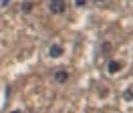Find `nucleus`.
Masks as SVG:
<instances>
[{
  "mask_svg": "<svg viewBox=\"0 0 133 113\" xmlns=\"http://www.w3.org/2000/svg\"><path fill=\"white\" fill-rule=\"evenodd\" d=\"M49 8H50L52 14H61V12H65V10H66V2H65V0H50Z\"/></svg>",
  "mask_w": 133,
  "mask_h": 113,
  "instance_id": "1",
  "label": "nucleus"
},
{
  "mask_svg": "<svg viewBox=\"0 0 133 113\" xmlns=\"http://www.w3.org/2000/svg\"><path fill=\"white\" fill-rule=\"evenodd\" d=\"M63 53H65V51H63V47H61L58 42H55V45H50V47H49V55L52 56V59H58V56H63Z\"/></svg>",
  "mask_w": 133,
  "mask_h": 113,
  "instance_id": "2",
  "label": "nucleus"
},
{
  "mask_svg": "<svg viewBox=\"0 0 133 113\" xmlns=\"http://www.w3.org/2000/svg\"><path fill=\"white\" fill-rule=\"evenodd\" d=\"M121 69H123V63H121V61H109V67H107L109 75H115V73H119Z\"/></svg>",
  "mask_w": 133,
  "mask_h": 113,
  "instance_id": "3",
  "label": "nucleus"
},
{
  "mask_svg": "<svg viewBox=\"0 0 133 113\" xmlns=\"http://www.w3.org/2000/svg\"><path fill=\"white\" fill-rule=\"evenodd\" d=\"M66 79H69V73L66 71H57L55 73V81H57V83H65Z\"/></svg>",
  "mask_w": 133,
  "mask_h": 113,
  "instance_id": "4",
  "label": "nucleus"
},
{
  "mask_svg": "<svg viewBox=\"0 0 133 113\" xmlns=\"http://www.w3.org/2000/svg\"><path fill=\"white\" fill-rule=\"evenodd\" d=\"M30 8H32L30 2H24V4H22V10H24V12H30Z\"/></svg>",
  "mask_w": 133,
  "mask_h": 113,
  "instance_id": "5",
  "label": "nucleus"
},
{
  "mask_svg": "<svg viewBox=\"0 0 133 113\" xmlns=\"http://www.w3.org/2000/svg\"><path fill=\"white\" fill-rule=\"evenodd\" d=\"M131 97H133V93H131V91H125V99H127V101H129Z\"/></svg>",
  "mask_w": 133,
  "mask_h": 113,
  "instance_id": "6",
  "label": "nucleus"
},
{
  "mask_svg": "<svg viewBox=\"0 0 133 113\" xmlns=\"http://www.w3.org/2000/svg\"><path fill=\"white\" fill-rule=\"evenodd\" d=\"M10 113H22V111H20V109H14V111H10Z\"/></svg>",
  "mask_w": 133,
  "mask_h": 113,
  "instance_id": "7",
  "label": "nucleus"
}]
</instances>
